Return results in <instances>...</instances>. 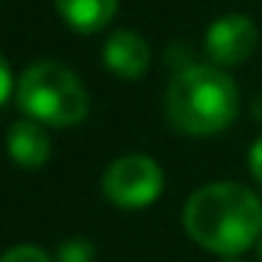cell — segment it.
<instances>
[{"label": "cell", "instance_id": "8", "mask_svg": "<svg viewBox=\"0 0 262 262\" xmlns=\"http://www.w3.org/2000/svg\"><path fill=\"white\" fill-rule=\"evenodd\" d=\"M59 17L79 34L104 29L119 12V0H54Z\"/></svg>", "mask_w": 262, "mask_h": 262}, {"label": "cell", "instance_id": "10", "mask_svg": "<svg viewBox=\"0 0 262 262\" xmlns=\"http://www.w3.org/2000/svg\"><path fill=\"white\" fill-rule=\"evenodd\" d=\"M0 262H54V259L48 256L46 248H40V245L20 243V245H12L9 251H3V254H0Z\"/></svg>", "mask_w": 262, "mask_h": 262}, {"label": "cell", "instance_id": "5", "mask_svg": "<svg viewBox=\"0 0 262 262\" xmlns=\"http://www.w3.org/2000/svg\"><path fill=\"white\" fill-rule=\"evenodd\" d=\"M206 54L211 62L228 68L239 65L256 51L259 46V29L248 14H223L206 29Z\"/></svg>", "mask_w": 262, "mask_h": 262}, {"label": "cell", "instance_id": "7", "mask_svg": "<svg viewBox=\"0 0 262 262\" xmlns=\"http://www.w3.org/2000/svg\"><path fill=\"white\" fill-rule=\"evenodd\" d=\"M6 149L17 166H23V169H40L51 158V136H48L42 121L26 116V119L14 121L9 127Z\"/></svg>", "mask_w": 262, "mask_h": 262}, {"label": "cell", "instance_id": "4", "mask_svg": "<svg viewBox=\"0 0 262 262\" xmlns=\"http://www.w3.org/2000/svg\"><path fill=\"white\" fill-rule=\"evenodd\" d=\"M102 192L119 209H147L164 192V169L152 155H121L104 169Z\"/></svg>", "mask_w": 262, "mask_h": 262}, {"label": "cell", "instance_id": "3", "mask_svg": "<svg viewBox=\"0 0 262 262\" xmlns=\"http://www.w3.org/2000/svg\"><path fill=\"white\" fill-rule=\"evenodd\" d=\"M14 96L29 119H37L48 127L79 124L91 110L85 82L57 59L31 62L20 74Z\"/></svg>", "mask_w": 262, "mask_h": 262}, {"label": "cell", "instance_id": "9", "mask_svg": "<svg viewBox=\"0 0 262 262\" xmlns=\"http://www.w3.org/2000/svg\"><path fill=\"white\" fill-rule=\"evenodd\" d=\"M96 259V245L88 237H71L57 248V262H93Z\"/></svg>", "mask_w": 262, "mask_h": 262}, {"label": "cell", "instance_id": "6", "mask_svg": "<svg viewBox=\"0 0 262 262\" xmlns=\"http://www.w3.org/2000/svg\"><path fill=\"white\" fill-rule=\"evenodd\" d=\"M102 59H104V68L113 76L138 79V76L147 74L152 51H149V42L141 34L121 29V31H113L107 37V42L102 48Z\"/></svg>", "mask_w": 262, "mask_h": 262}, {"label": "cell", "instance_id": "1", "mask_svg": "<svg viewBox=\"0 0 262 262\" xmlns=\"http://www.w3.org/2000/svg\"><path fill=\"white\" fill-rule=\"evenodd\" d=\"M186 234L217 256H239L262 234V200L243 183H206L183 203Z\"/></svg>", "mask_w": 262, "mask_h": 262}, {"label": "cell", "instance_id": "2", "mask_svg": "<svg viewBox=\"0 0 262 262\" xmlns=\"http://www.w3.org/2000/svg\"><path fill=\"white\" fill-rule=\"evenodd\" d=\"M237 82L220 65L192 62L175 71L166 88V119L183 136H214L237 119Z\"/></svg>", "mask_w": 262, "mask_h": 262}, {"label": "cell", "instance_id": "12", "mask_svg": "<svg viewBox=\"0 0 262 262\" xmlns=\"http://www.w3.org/2000/svg\"><path fill=\"white\" fill-rule=\"evenodd\" d=\"M248 172L254 175V181L262 183V136L256 138L248 149Z\"/></svg>", "mask_w": 262, "mask_h": 262}, {"label": "cell", "instance_id": "13", "mask_svg": "<svg viewBox=\"0 0 262 262\" xmlns=\"http://www.w3.org/2000/svg\"><path fill=\"white\" fill-rule=\"evenodd\" d=\"M254 119H259V121H262V93L254 99Z\"/></svg>", "mask_w": 262, "mask_h": 262}, {"label": "cell", "instance_id": "15", "mask_svg": "<svg viewBox=\"0 0 262 262\" xmlns=\"http://www.w3.org/2000/svg\"><path fill=\"white\" fill-rule=\"evenodd\" d=\"M256 248H259V262H262V239H259V245H256Z\"/></svg>", "mask_w": 262, "mask_h": 262}, {"label": "cell", "instance_id": "11", "mask_svg": "<svg viewBox=\"0 0 262 262\" xmlns=\"http://www.w3.org/2000/svg\"><path fill=\"white\" fill-rule=\"evenodd\" d=\"M17 91L14 88V76H12V68H9V62L3 57H0V107L6 104V99L12 96V93Z\"/></svg>", "mask_w": 262, "mask_h": 262}, {"label": "cell", "instance_id": "14", "mask_svg": "<svg viewBox=\"0 0 262 262\" xmlns=\"http://www.w3.org/2000/svg\"><path fill=\"white\" fill-rule=\"evenodd\" d=\"M223 262H243V259H237V256H223Z\"/></svg>", "mask_w": 262, "mask_h": 262}]
</instances>
